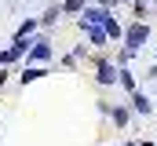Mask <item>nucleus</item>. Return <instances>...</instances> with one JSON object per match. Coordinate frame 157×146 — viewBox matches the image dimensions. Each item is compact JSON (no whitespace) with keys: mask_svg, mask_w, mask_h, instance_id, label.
Returning a JSON list of instances; mask_svg holds the SVG:
<instances>
[{"mask_svg":"<svg viewBox=\"0 0 157 146\" xmlns=\"http://www.w3.org/2000/svg\"><path fill=\"white\" fill-rule=\"evenodd\" d=\"M113 15L106 11V7H84V18H80V29L84 26H106Z\"/></svg>","mask_w":157,"mask_h":146,"instance_id":"2","label":"nucleus"},{"mask_svg":"<svg viewBox=\"0 0 157 146\" xmlns=\"http://www.w3.org/2000/svg\"><path fill=\"white\" fill-rule=\"evenodd\" d=\"M84 29H88V40H91L95 48H99V44H106V29H102V26H84Z\"/></svg>","mask_w":157,"mask_h":146,"instance_id":"5","label":"nucleus"},{"mask_svg":"<svg viewBox=\"0 0 157 146\" xmlns=\"http://www.w3.org/2000/svg\"><path fill=\"white\" fill-rule=\"evenodd\" d=\"M132 106H135V113H150V99H146V95H143V91H132Z\"/></svg>","mask_w":157,"mask_h":146,"instance_id":"4","label":"nucleus"},{"mask_svg":"<svg viewBox=\"0 0 157 146\" xmlns=\"http://www.w3.org/2000/svg\"><path fill=\"white\" fill-rule=\"evenodd\" d=\"M113 121H117V124H124V121H128V110L117 106V110H113Z\"/></svg>","mask_w":157,"mask_h":146,"instance_id":"11","label":"nucleus"},{"mask_svg":"<svg viewBox=\"0 0 157 146\" xmlns=\"http://www.w3.org/2000/svg\"><path fill=\"white\" fill-rule=\"evenodd\" d=\"M99 84H117V66L113 62H99Z\"/></svg>","mask_w":157,"mask_h":146,"instance_id":"3","label":"nucleus"},{"mask_svg":"<svg viewBox=\"0 0 157 146\" xmlns=\"http://www.w3.org/2000/svg\"><path fill=\"white\" fill-rule=\"evenodd\" d=\"M84 7H88L84 0H66V4H62V11H84Z\"/></svg>","mask_w":157,"mask_h":146,"instance_id":"10","label":"nucleus"},{"mask_svg":"<svg viewBox=\"0 0 157 146\" xmlns=\"http://www.w3.org/2000/svg\"><path fill=\"white\" fill-rule=\"evenodd\" d=\"M139 146H154V143H139Z\"/></svg>","mask_w":157,"mask_h":146,"instance_id":"15","label":"nucleus"},{"mask_svg":"<svg viewBox=\"0 0 157 146\" xmlns=\"http://www.w3.org/2000/svg\"><path fill=\"white\" fill-rule=\"evenodd\" d=\"M117 80L124 84V88H128V91H135V77H132L128 70H117Z\"/></svg>","mask_w":157,"mask_h":146,"instance_id":"9","label":"nucleus"},{"mask_svg":"<svg viewBox=\"0 0 157 146\" xmlns=\"http://www.w3.org/2000/svg\"><path fill=\"white\" fill-rule=\"evenodd\" d=\"M121 36H124V51H132V55H135V51L146 44V36H150V26H146V22H135V26H128Z\"/></svg>","mask_w":157,"mask_h":146,"instance_id":"1","label":"nucleus"},{"mask_svg":"<svg viewBox=\"0 0 157 146\" xmlns=\"http://www.w3.org/2000/svg\"><path fill=\"white\" fill-rule=\"evenodd\" d=\"M154 4H157V0H154Z\"/></svg>","mask_w":157,"mask_h":146,"instance_id":"17","label":"nucleus"},{"mask_svg":"<svg viewBox=\"0 0 157 146\" xmlns=\"http://www.w3.org/2000/svg\"><path fill=\"white\" fill-rule=\"evenodd\" d=\"M128 146H139V143H128Z\"/></svg>","mask_w":157,"mask_h":146,"instance_id":"16","label":"nucleus"},{"mask_svg":"<svg viewBox=\"0 0 157 146\" xmlns=\"http://www.w3.org/2000/svg\"><path fill=\"white\" fill-rule=\"evenodd\" d=\"M40 77H48V70H44V66H26V73H22V84H29V80H40Z\"/></svg>","mask_w":157,"mask_h":146,"instance_id":"7","label":"nucleus"},{"mask_svg":"<svg viewBox=\"0 0 157 146\" xmlns=\"http://www.w3.org/2000/svg\"><path fill=\"white\" fill-rule=\"evenodd\" d=\"M113 4H121V0H102V7H106V11H110V7H113Z\"/></svg>","mask_w":157,"mask_h":146,"instance_id":"12","label":"nucleus"},{"mask_svg":"<svg viewBox=\"0 0 157 146\" xmlns=\"http://www.w3.org/2000/svg\"><path fill=\"white\" fill-rule=\"evenodd\" d=\"M150 77H154V80H157V66H154V70H150Z\"/></svg>","mask_w":157,"mask_h":146,"instance_id":"14","label":"nucleus"},{"mask_svg":"<svg viewBox=\"0 0 157 146\" xmlns=\"http://www.w3.org/2000/svg\"><path fill=\"white\" fill-rule=\"evenodd\" d=\"M29 44H33V48H29V55H33V59H48V55H51L48 40H29Z\"/></svg>","mask_w":157,"mask_h":146,"instance_id":"6","label":"nucleus"},{"mask_svg":"<svg viewBox=\"0 0 157 146\" xmlns=\"http://www.w3.org/2000/svg\"><path fill=\"white\" fill-rule=\"evenodd\" d=\"M135 7H139V15H143V0H135Z\"/></svg>","mask_w":157,"mask_h":146,"instance_id":"13","label":"nucleus"},{"mask_svg":"<svg viewBox=\"0 0 157 146\" xmlns=\"http://www.w3.org/2000/svg\"><path fill=\"white\" fill-rule=\"evenodd\" d=\"M37 29V18H29V22H22L18 26V33H15V40H29V33Z\"/></svg>","mask_w":157,"mask_h":146,"instance_id":"8","label":"nucleus"}]
</instances>
